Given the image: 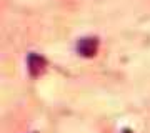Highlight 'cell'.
Returning <instances> with one entry per match:
<instances>
[{"mask_svg": "<svg viewBox=\"0 0 150 133\" xmlns=\"http://www.w3.org/2000/svg\"><path fill=\"white\" fill-rule=\"evenodd\" d=\"M98 48V38L97 37H83L77 42V52L82 57H93Z\"/></svg>", "mask_w": 150, "mask_h": 133, "instance_id": "6da1fadb", "label": "cell"}, {"mask_svg": "<svg viewBox=\"0 0 150 133\" xmlns=\"http://www.w3.org/2000/svg\"><path fill=\"white\" fill-rule=\"evenodd\" d=\"M27 67L32 77H38L40 73H43V70L47 67V60L43 58L42 55H38V53H28Z\"/></svg>", "mask_w": 150, "mask_h": 133, "instance_id": "7a4b0ae2", "label": "cell"}, {"mask_svg": "<svg viewBox=\"0 0 150 133\" xmlns=\"http://www.w3.org/2000/svg\"><path fill=\"white\" fill-rule=\"evenodd\" d=\"M123 133H130V132H129V130H123Z\"/></svg>", "mask_w": 150, "mask_h": 133, "instance_id": "3957f363", "label": "cell"}]
</instances>
